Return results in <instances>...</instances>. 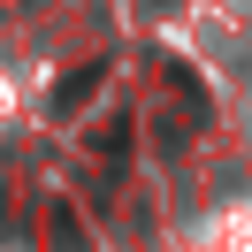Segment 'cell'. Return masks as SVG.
Listing matches in <instances>:
<instances>
[{
  "mask_svg": "<svg viewBox=\"0 0 252 252\" xmlns=\"http://www.w3.org/2000/svg\"><path fill=\"white\" fill-rule=\"evenodd\" d=\"M99 77H107V69H99V62H92V69H69V77H62V92H54V107H62V115H77L84 99L99 92Z\"/></svg>",
  "mask_w": 252,
  "mask_h": 252,
  "instance_id": "obj_1",
  "label": "cell"
},
{
  "mask_svg": "<svg viewBox=\"0 0 252 252\" xmlns=\"http://www.w3.org/2000/svg\"><path fill=\"white\" fill-rule=\"evenodd\" d=\"M54 245H62V252H77V221H69V206H54Z\"/></svg>",
  "mask_w": 252,
  "mask_h": 252,
  "instance_id": "obj_2",
  "label": "cell"
}]
</instances>
